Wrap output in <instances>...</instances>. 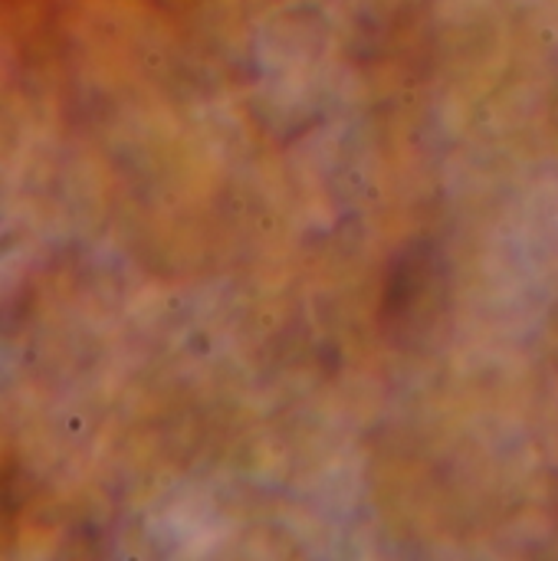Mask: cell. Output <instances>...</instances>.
<instances>
[{
    "label": "cell",
    "mask_w": 558,
    "mask_h": 561,
    "mask_svg": "<svg viewBox=\"0 0 558 561\" xmlns=\"http://www.w3.org/2000/svg\"><path fill=\"white\" fill-rule=\"evenodd\" d=\"M447 296V276L441 266V250L434 247H411L395 260L385 286L382 319L391 329H411V322L431 319Z\"/></svg>",
    "instance_id": "obj_1"
}]
</instances>
